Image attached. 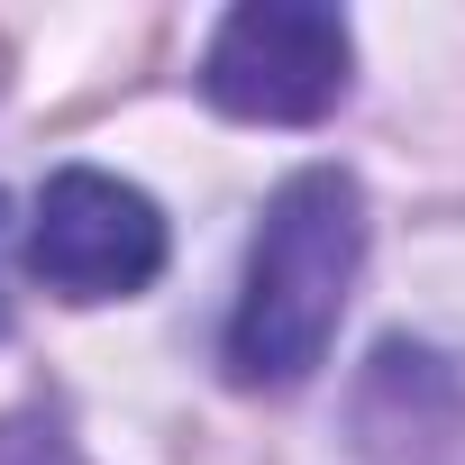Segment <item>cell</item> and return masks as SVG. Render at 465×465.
Returning <instances> with one entry per match:
<instances>
[{"instance_id":"obj_4","label":"cell","mask_w":465,"mask_h":465,"mask_svg":"<svg viewBox=\"0 0 465 465\" xmlns=\"http://www.w3.org/2000/svg\"><path fill=\"white\" fill-rule=\"evenodd\" d=\"M0 465H83L55 411H10L0 420Z\"/></svg>"},{"instance_id":"obj_2","label":"cell","mask_w":465,"mask_h":465,"mask_svg":"<svg viewBox=\"0 0 465 465\" xmlns=\"http://www.w3.org/2000/svg\"><path fill=\"white\" fill-rule=\"evenodd\" d=\"M356 74V37L338 10H311V0H247L228 10L210 55H201V92L228 119L256 128H311L347 101Z\"/></svg>"},{"instance_id":"obj_5","label":"cell","mask_w":465,"mask_h":465,"mask_svg":"<svg viewBox=\"0 0 465 465\" xmlns=\"http://www.w3.org/2000/svg\"><path fill=\"white\" fill-rule=\"evenodd\" d=\"M10 238H19V219H10V201H0V338H10Z\"/></svg>"},{"instance_id":"obj_3","label":"cell","mask_w":465,"mask_h":465,"mask_svg":"<svg viewBox=\"0 0 465 465\" xmlns=\"http://www.w3.org/2000/svg\"><path fill=\"white\" fill-rule=\"evenodd\" d=\"M28 265H37V283L55 302H128V292H146L164 274V219H155V201L137 183L64 164L37 192Z\"/></svg>"},{"instance_id":"obj_1","label":"cell","mask_w":465,"mask_h":465,"mask_svg":"<svg viewBox=\"0 0 465 465\" xmlns=\"http://www.w3.org/2000/svg\"><path fill=\"white\" fill-rule=\"evenodd\" d=\"M356 265H365V192L338 164L292 173L265 201V228L247 247V292H238V320H228V383H247V392L311 383L347 320Z\"/></svg>"}]
</instances>
